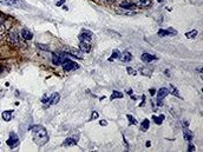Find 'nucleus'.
<instances>
[{
    "mask_svg": "<svg viewBox=\"0 0 203 152\" xmlns=\"http://www.w3.org/2000/svg\"><path fill=\"white\" fill-rule=\"evenodd\" d=\"M183 125H184V126H189V122H188V120H184V122H183Z\"/></svg>",
    "mask_w": 203,
    "mask_h": 152,
    "instance_id": "nucleus-38",
    "label": "nucleus"
},
{
    "mask_svg": "<svg viewBox=\"0 0 203 152\" xmlns=\"http://www.w3.org/2000/svg\"><path fill=\"white\" fill-rule=\"evenodd\" d=\"M7 145H9L11 149H14L15 146L19 145V138L14 132H12L10 134V138H9V140H7Z\"/></svg>",
    "mask_w": 203,
    "mask_h": 152,
    "instance_id": "nucleus-4",
    "label": "nucleus"
},
{
    "mask_svg": "<svg viewBox=\"0 0 203 152\" xmlns=\"http://www.w3.org/2000/svg\"><path fill=\"white\" fill-rule=\"evenodd\" d=\"M30 131L33 134V139H34L36 144H38V145H44V144L47 143V140H49L47 131H46L45 127H43L42 125L31 126Z\"/></svg>",
    "mask_w": 203,
    "mask_h": 152,
    "instance_id": "nucleus-1",
    "label": "nucleus"
},
{
    "mask_svg": "<svg viewBox=\"0 0 203 152\" xmlns=\"http://www.w3.org/2000/svg\"><path fill=\"white\" fill-rule=\"evenodd\" d=\"M197 71H198V72H201V73H202V67H198V68H197Z\"/></svg>",
    "mask_w": 203,
    "mask_h": 152,
    "instance_id": "nucleus-39",
    "label": "nucleus"
},
{
    "mask_svg": "<svg viewBox=\"0 0 203 152\" xmlns=\"http://www.w3.org/2000/svg\"><path fill=\"white\" fill-rule=\"evenodd\" d=\"M123 93L122 92H119V91H113L112 92V94H111V100H113V99H121V98H123Z\"/></svg>",
    "mask_w": 203,
    "mask_h": 152,
    "instance_id": "nucleus-21",
    "label": "nucleus"
},
{
    "mask_svg": "<svg viewBox=\"0 0 203 152\" xmlns=\"http://www.w3.org/2000/svg\"><path fill=\"white\" fill-rule=\"evenodd\" d=\"M21 37L24 38L25 40H31V39L33 38V34H32V32H31L30 30L22 28V30H21Z\"/></svg>",
    "mask_w": 203,
    "mask_h": 152,
    "instance_id": "nucleus-8",
    "label": "nucleus"
},
{
    "mask_svg": "<svg viewBox=\"0 0 203 152\" xmlns=\"http://www.w3.org/2000/svg\"><path fill=\"white\" fill-rule=\"evenodd\" d=\"M109 1H111V0H109Z\"/></svg>",
    "mask_w": 203,
    "mask_h": 152,
    "instance_id": "nucleus-42",
    "label": "nucleus"
},
{
    "mask_svg": "<svg viewBox=\"0 0 203 152\" xmlns=\"http://www.w3.org/2000/svg\"><path fill=\"white\" fill-rule=\"evenodd\" d=\"M157 105H158V106H162V105H163L162 99H158V100H157Z\"/></svg>",
    "mask_w": 203,
    "mask_h": 152,
    "instance_id": "nucleus-37",
    "label": "nucleus"
},
{
    "mask_svg": "<svg viewBox=\"0 0 203 152\" xmlns=\"http://www.w3.org/2000/svg\"><path fill=\"white\" fill-rule=\"evenodd\" d=\"M37 46L39 47V49L44 50V51H49V50H50V47H49L47 45H44V44H37Z\"/></svg>",
    "mask_w": 203,
    "mask_h": 152,
    "instance_id": "nucleus-30",
    "label": "nucleus"
},
{
    "mask_svg": "<svg viewBox=\"0 0 203 152\" xmlns=\"http://www.w3.org/2000/svg\"><path fill=\"white\" fill-rule=\"evenodd\" d=\"M134 4L138 7H148L151 5V0H135Z\"/></svg>",
    "mask_w": 203,
    "mask_h": 152,
    "instance_id": "nucleus-10",
    "label": "nucleus"
},
{
    "mask_svg": "<svg viewBox=\"0 0 203 152\" xmlns=\"http://www.w3.org/2000/svg\"><path fill=\"white\" fill-rule=\"evenodd\" d=\"M127 118L129 119V124H130V125H136V124L138 123V122H137V119H136V118H134L131 114H128V116H127Z\"/></svg>",
    "mask_w": 203,
    "mask_h": 152,
    "instance_id": "nucleus-27",
    "label": "nucleus"
},
{
    "mask_svg": "<svg viewBox=\"0 0 203 152\" xmlns=\"http://www.w3.org/2000/svg\"><path fill=\"white\" fill-rule=\"evenodd\" d=\"M158 36L160 37H165V36H171V33L168 30H160L158 31Z\"/></svg>",
    "mask_w": 203,
    "mask_h": 152,
    "instance_id": "nucleus-28",
    "label": "nucleus"
},
{
    "mask_svg": "<svg viewBox=\"0 0 203 152\" xmlns=\"http://www.w3.org/2000/svg\"><path fill=\"white\" fill-rule=\"evenodd\" d=\"M130 95H131V99H132V100H137V99H138V97H137L136 94H135V95H134V94H130Z\"/></svg>",
    "mask_w": 203,
    "mask_h": 152,
    "instance_id": "nucleus-36",
    "label": "nucleus"
},
{
    "mask_svg": "<svg viewBox=\"0 0 203 152\" xmlns=\"http://www.w3.org/2000/svg\"><path fill=\"white\" fill-rule=\"evenodd\" d=\"M196 36H197V31L196 30H192L191 32H187V33H185V37L188 38V39H194Z\"/></svg>",
    "mask_w": 203,
    "mask_h": 152,
    "instance_id": "nucleus-23",
    "label": "nucleus"
},
{
    "mask_svg": "<svg viewBox=\"0 0 203 152\" xmlns=\"http://www.w3.org/2000/svg\"><path fill=\"white\" fill-rule=\"evenodd\" d=\"M149 92H150V94H151V95L156 94V90H155V89H150V90H149Z\"/></svg>",
    "mask_w": 203,
    "mask_h": 152,
    "instance_id": "nucleus-35",
    "label": "nucleus"
},
{
    "mask_svg": "<svg viewBox=\"0 0 203 152\" xmlns=\"http://www.w3.org/2000/svg\"><path fill=\"white\" fill-rule=\"evenodd\" d=\"M121 7L122 9H127V10H135L136 5L134 3H129V1H123L121 3Z\"/></svg>",
    "mask_w": 203,
    "mask_h": 152,
    "instance_id": "nucleus-16",
    "label": "nucleus"
},
{
    "mask_svg": "<svg viewBox=\"0 0 203 152\" xmlns=\"http://www.w3.org/2000/svg\"><path fill=\"white\" fill-rule=\"evenodd\" d=\"M157 1H158V3H161V1H162V0H157Z\"/></svg>",
    "mask_w": 203,
    "mask_h": 152,
    "instance_id": "nucleus-41",
    "label": "nucleus"
},
{
    "mask_svg": "<svg viewBox=\"0 0 203 152\" xmlns=\"http://www.w3.org/2000/svg\"><path fill=\"white\" fill-rule=\"evenodd\" d=\"M156 93H157V98L158 99H163V98H165L170 92H169L168 89H165V87H162V89H160L158 92H156Z\"/></svg>",
    "mask_w": 203,
    "mask_h": 152,
    "instance_id": "nucleus-9",
    "label": "nucleus"
},
{
    "mask_svg": "<svg viewBox=\"0 0 203 152\" xmlns=\"http://www.w3.org/2000/svg\"><path fill=\"white\" fill-rule=\"evenodd\" d=\"M63 67H64V70L66 71V72H71V71H74V70H77L78 67H79V65H78L77 63H74V61H72V60H69L67 58L64 60V63H63Z\"/></svg>",
    "mask_w": 203,
    "mask_h": 152,
    "instance_id": "nucleus-3",
    "label": "nucleus"
},
{
    "mask_svg": "<svg viewBox=\"0 0 203 152\" xmlns=\"http://www.w3.org/2000/svg\"><path fill=\"white\" fill-rule=\"evenodd\" d=\"M79 50L84 53H88V52H90L91 51V45H90V43H79Z\"/></svg>",
    "mask_w": 203,
    "mask_h": 152,
    "instance_id": "nucleus-13",
    "label": "nucleus"
},
{
    "mask_svg": "<svg viewBox=\"0 0 203 152\" xmlns=\"http://www.w3.org/2000/svg\"><path fill=\"white\" fill-rule=\"evenodd\" d=\"M164 116H163V114H161L160 117H156V116H152V120L156 123V124H157V125H161L162 124V122L163 120H164Z\"/></svg>",
    "mask_w": 203,
    "mask_h": 152,
    "instance_id": "nucleus-22",
    "label": "nucleus"
},
{
    "mask_svg": "<svg viewBox=\"0 0 203 152\" xmlns=\"http://www.w3.org/2000/svg\"><path fill=\"white\" fill-rule=\"evenodd\" d=\"M64 3H65V0H59V1H57V4H56V5H57V6H61Z\"/></svg>",
    "mask_w": 203,
    "mask_h": 152,
    "instance_id": "nucleus-33",
    "label": "nucleus"
},
{
    "mask_svg": "<svg viewBox=\"0 0 203 152\" xmlns=\"http://www.w3.org/2000/svg\"><path fill=\"white\" fill-rule=\"evenodd\" d=\"M10 41L14 45H19V37L15 32H11L10 33Z\"/></svg>",
    "mask_w": 203,
    "mask_h": 152,
    "instance_id": "nucleus-15",
    "label": "nucleus"
},
{
    "mask_svg": "<svg viewBox=\"0 0 203 152\" xmlns=\"http://www.w3.org/2000/svg\"><path fill=\"white\" fill-rule=\"evenodd\" d=\"M149 126H150V122L148 120V119H144V120L142 122V130L143 131L149 130Z\"/></svg>",
    "mask_w": 203,
    "mask_h": 152,
    "instance_id": "nucleus-25",
    "label": "nucleus"
},
{
    "mask_svg": "<svg viewBox=\"0 0 203 152\" xmlns=\"http://www.w3.org/2000/svg\"><path fill=\"white\" fill-rule=\"evenodd\" d=\"M128 94H132V90H129V91H128Z\"/></svg>",
    "mask_w": 203,
    "mask_h": 152,
    "instance_id": "nucleus-40",
    "label": "nucleus"
},
{
    "mask_svg": "<svg viewBox=\"0 0 203 152\" xmlns=\"http://www.w3.org/2000/svg\"><path fill=\"white\" fill-rule=\"evenodd\" d=\"M1 4L5 5H11V6H21L22 3L19 1V0H4V1H0Z\"/></svg>",
    "mask_w": 203,
    "mask_h": 152,
    "instance_id": "nucleus-14",
    "label": "nucleus"
},
{
    "mask_svg": "<svg viewBox=\"0 0 203 152\" xmlns=\"http://www.w3.org/2000/svg\"><path fill=\"white\" fill-rule=\"evenodd\" d=\"M140 59H142V61H144V63H150V61H152V60H155V59H157V57L151 55V54H149V53H143L142 57H140Z\"/></svg>",
    "mask_w": 203,
    "mask_h": 152,
    "instance_id": "nucleus-12",
    "label": "nucleus"
},
{
    "mask_svg": "<svg viewBox=\"0 0 203 152\" xmlns=\"http://www.w3.org/2000/svg\"><path fill=\"white\" fill-rule=\"evenodd\" d=\"M69 52L71 53L72 55H74V57L79 58V59H82V58H83V52H82L80 50L78 51V50H76V49H70V50H69Z\"/></svg>",
    "mask_w": 203,
    "mask_h": 152,
    "instance_id": "nucleus-19",
    "label": "nucleus"
},
{
    "mask_svg": "<svg viewBox=\"0 0 203 152\" xmlns=\"http://www.w3.org/2000/svg\"><path fill=\"white\" fill-rule=\"evenodd\" d=\"M183 137H184V139L185 140H188V141H191L192 140V138H194V133L190 131V130H184L183 131Z\"/></svg>",
    "mask_w": 203,
    "mask_h": 152,
    "instance_id": "nucleus-17",
    "label": "nucleus"
},
{
    "mask_svg": "<svg viewBox=\"0 0 203 152\" xmlns=\"http://www.w3.org/2000/svg\"><path fill=\"white\" fill-rule=\"evenodd\" d=\"M99 117V114H98V112H96V111H92V116H91V120H95V119H97Z\"/></svg>",
    "mask_w": 203,
    "mask_h": 152,
    "instance_id": "nucleus-31",
    "label": "nucleus"
},
{
    "mask_svg": "<svg viewBox=\"0 0 203 152\" xmlns=\"http://www.w3.org/2000/svg\"><path fill=\"white\" fill-rule=\"evenodd\" d=\"M78 143V137H70L67 139H65V141L63 143V146H74Z\"/></svg>",
    "mask_w": 203,
    "mask_h": 152,
    "instance_id": "nucleus-6",
    "label": "nucleus"
},
{
    "mask_svg": "<svg viewBox=\"0 0 203 152\" xmlns=\"http://www.w3.org/2000/svg\"><path fill=\"white\" fill-rule=\"evenodd\" d=\"M59 100H60V95H59V93H53L50 98H47L46 95H44L43 99H42L43 103L49 104V105H56L57 103H59Z\"/></svg>",
    "mask_w": 203,
    "mask_h": 152,
    "instance_id": "nucleus-2",
    "label": "nucleus"
},
{
    "mask_svg": "<svg viewBox=\"0 0 203 152\" xmlns=\"http://www.w3.org/2000/svg\"><path fill=\"white\" fill-rule=\"evenodd\" d=\"M12 112L11 110H7V111H4L3 112V119L5 122H10L11 120V118H12Z\"/></svg>",
    "mask_w": 203,
    "mask_h": 152,
    "instance_id": "nucleus-18",
    "label": "nucleus"
},
{
    "mask_svg": "<svg viewBox=\"0 0 203 152\" xmlns=\"http://www.w3.org/2000/svg\"><path fill=\"white\" fill-rule=\"evenodd\" d=\"M99 124H100L102 126H106V125H107V122H106V120H100Z\"/></svg>",
    "mask_w": 203,
    "mask_h": 152,
    "instance_id": "nucleus-34",
    "label": "nucleus"
},
{
    "mask_svg": "<svg viewBox=\"0 0 203 152\" xmlns=\"http://www.w3.org/2000/svg\"><path fill=\"white\" fill-rule=\"evenodd\" d=\"M169 92H171V94H174L175 97H177V98H182L181 94H179V92H178V90L176 89V87H175L173 84L170 85V91H169Z\"/></svg>",
    "mask_w": 203,
    "mask_h": 152,
    "instance_id": "nucleus-20",
    "label": "nucleus"
},
{
    "mask_svg": "<svg viewBox=\"0 0 203 152\" xmlns=\"http://www.w3.org/2000/svg\"><path fill=\"white\" fill-rule=\"evenodd\" d=\"M140 72L143 73V76H148V77H150L152 74V70L151 68H146V67L142 68V70H140Z\"/></svg>",
    "mask_w": 203,
    "mask_h": 152,
    "instance_id": "nucleus-26",
    "label": "nucleus"
},
{
    "mask_svg": "<svg viewBox=\"0 0 203 152\" xmlns=\"http://www.w3.org/2000/svg\"><path fill=\"white\" fill-rule=\"evenodd\" d=\"M127 71H128V73H129L130 76H136V74H137L136 70H134V68H132V67H130V66L127 68Z\"/></svg>",
    "mask_w": 203,
    "mask_h": 152,
    "instance_id": "nucleus-29",
    "label": "nucleus"
},
{
    "mask_svg": "<svg viewBox=\"0 0 203 152\" xmlns=\"http://www.w3.org/2000/svg\"><path fill=\"white\" fill-rule=\"evenodd\" d=\"M119 54H121V52H119L118 50H115V51L112 52L111 58H109V61H112V60H115V59H117V58H119Z\"/></svg>",
    "mask_w": 203,
    "mask_h": 152,
    "instance_id": "nucleus-24",
    "label": "nucleus"
},
{
    "mask_svg": "<svg viewBox=\"0 0 203 152\" xmlns=\"http://www.w3.org/2000/svg\"><path fill=\"white\" fill-rule=\"evenodd\" d=\"M119 59H121V61H123V63H129V61L132 59V55H131L130 52H124V53L119 54Z\"/></svg>",
    "mask_w": 203,
    "mask_h": 152,
    "instance_id": "nucleus-11",
    "label": "nucleus"
},
{
    "mask_svg": "<svg viewBox=\"0 0 203 152\" xmlns=\"http://www.w3.org/2000/svg\"><path fill=\"white\" fill-rule=\"evenodd\" d=\"M116 14H121V15H135L136 12L132 10H127V9H118L116 10Z\"/></svg>",
    "mask_w": 203,
    "mask_h": 152,
    "instance_id": "nucleus-7",
    "label": "nucleus"
},
{
    "mask_svg": "<svg viewBox=\"0 0 203 152\" xmlns=\"http://www.w3.org/2000/svg\"><path fill=\"white\" fill-rule=\"evenodd\" d=\"M188 151H190V152L195 151V146L192 145V144H189V145H188Z\"/></svg>",
    "mask_w": 203,
    "mask_h": 152,
    "instance_id": "nucleus-32",
    "label": "nucleus"
},
{
    "mask_svg": "<svg viewBox=\"0 0 203 152\" xmlns=\"http://www.w3.org/2000/svg\"><path fill=\"white\" fill-rule=\"evenodd\" d=\"M78 39H79V41H82V43H91V40H92V33H91V32H88V31H84L83 33L79 34Z\"/></svg>",
    "mask_w": 203,
    "mask_h": 152,
    "instance_id": "nucleus-5",
    "label": "nucleus"
}]
</instances>
